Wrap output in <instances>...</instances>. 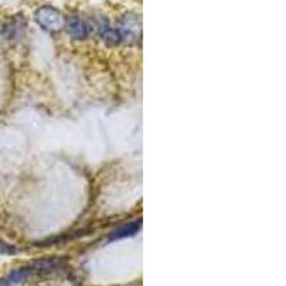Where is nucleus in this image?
Listing matches in <instances>:
<instances>
[{
	"label": "nucleus",
	"instance_id": "obj_1",
	"mask_svg": "<svg viewBox=\"0 0 286 286\" xmlns=\"http://www.w3.org/2000/svg\"><path fill=\"white\" fill-rule=\"evenodd\" d=\"M34 20L46 32H59L65 27V17L60 10L50 4H43L34 12Z\"/></svg>",
	"mask_w": 286,
	"mask_h": 286
},
{
	"label": "nucleus",
	"instance_id": "obj_2",
	"mask_svg": "<svg viewBox=\"0 0 286 286\" xmlns=\"http://www.w3.org/2000/svg\"><path fill=\"white\" fill-rule=\"evenodd\" d=\"M140 19L135 13H126L122 16L119 25L116 27L119 42H123L126 45H135L137 43L140 37Z\"/></svg>",
	"mask_w": 286,
	"mask_h": 286
},
{
	"label": "nucleus",
	"instance_id": "obj_3",
	"mask_svg": "<svg viewBox=\"0 0 286 286\" xmlns=\"http://www.w3.org/2000/svg\"><path fill=\"white\" fill-rule=\"evenodd\" d=\"M65 27L75 40H84L89 36V26L78 13H72L65 19Z\"/></svg>",
	"mask_w": 286,
	"mask_h": 286
},
{
	"label": "nucleus",
	"instance_id": "obj_4",
	"mask_svg": "<svg viewBox=\"0 0 286 286\" xmlns=\"http://www.w3.org/2000/svg\"><path fill=\"white\" fill-rule=\"evenodd\" d=\"M93 29L96 30L98 36L101 39H103L107 45H118L119 43V36L116 29L110 26L109 20L104 16H98L93 17Z\"/></svg>",
	"mask_w": 286,
	"mask_h": 286
},
{
	"label": "nucleus",
	"instance_id": "obj_5",
	"mask_svg": "<svg viewBox=\"0 0 286 286\" xmlns=\"http://www.w3.org/2000/svg\"><path fill=\"white\" fill-rule=\"evenodd\" d=\"M140 223H142V220L139 219L136 222H132V223H128V225L116 229L113 234L110 235V240H119V239L129 237V236L136 235V232H139V229H140Z\"/></svg>",
	"mask_w": 286,
	"mask_h": 286
},
{
	"label": "nucleus",
	"instance_id": "obj_6",
	"mask_svg": "<svg viewBox=\"0 0 286 286\" xmlns=\"http://www.w3.org/2000/svg\"><path fill=\"white\" fill-rule=\"evenodd\" d=\"M4 32H6V29H4V26H3V25L0 23V37H1V34H3Z\"/></svg>",
	"mask_w": 286,
	"mask_h": 286
}]
</instances>
